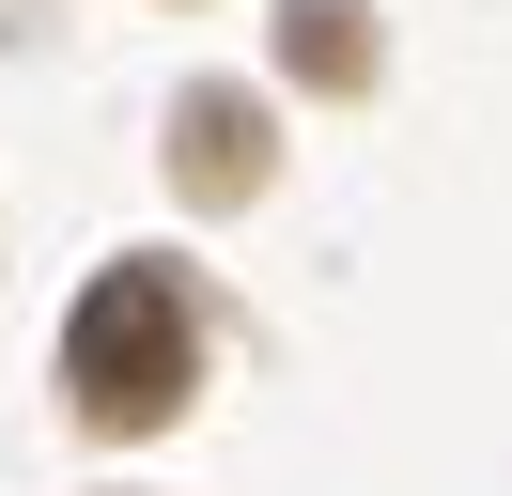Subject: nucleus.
<instances>
[{"label":"nucleus","mask_w":512,"mask_h":496,"mask_svg":"<svg viewBox=\"0 0 512 496\" xmlns=\"http://www.w3.org/2000/svg\"><path fill=\"white\" fill-rule=\"evenodd\" d=\"M187 372H202V341H187L171 264H109L94 295H78V326H63V388H78V419L156 434L171 403H187Z\"/></svg>","instance_id":"f257e3e1"},{"label":"nucleus","mask_w":512,"mask_h":496,"mask_svg":"<svg viewBox=\"0 0 512 496\" xmlns=\"http://www.w3.org/2000/svg\"><path fill=\"white\" fill-rule=\"evenodd\" d=\"M171 186H187V202H249V186H264V109H249V93L202 78L187 109H171Z\"/></svg>","instance_id":"f03ea898"},{"label":"nucleus","mask_w":512,"mask_h":496,"mask_svg":"<svg viewBox=\"0 0 512 496\" xmlns=\"http://www.w3.org/2000/svg\"><path fill=\"white\" fill-rule=\"evenodd\" d=\"M280 62L311 93H357V78H373V16H357V0H295V16H280Z\"/></svg>","instance_id":"7ed1b4c3"}]
</instances>
